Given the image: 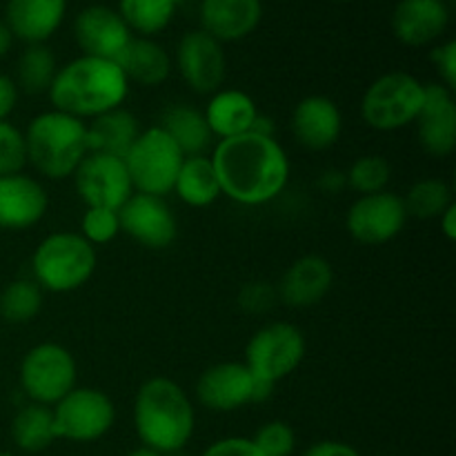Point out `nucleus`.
<instances>
[{"label":"nucleus","instance_id":"f257e3e1","mask_svg":"<svg viewBox=\"0 0 456 456\" xmlns=\"http://www.w3.org/2000/svg\"><path fill=\"white\" fill-rule=\"evenodd\" d=\"M209 159L221 194L245 208L270 203L289 181V159L281 142L256 129L218 141Z\"/></svg>","mask_w":456,"mask_h":456},{"label":"nucleus","instance_id":"f03ea898","mask_svg":"<svg viewBox=\"0 0 456 456\" xmlns=\"http://www.w3.org/2000/svg\"><path fill=\"white\" fill-rule=\"evenodd\" d=\"M47 94L56 111L78 120H92L123 105L129 94V80L114 61L78 56L65 67H58Z\"/></svg>","mask_w":456,"mask_h":456},{"label":"nucleus","instance_id":"7ed1b4c3","mask_svg":"<svg viewBox=\"0 0 456 456\" xmlns=\"http://www.w3.org/2000/svg\"><path fill=\"white\" fill-rule=\"evenodd\" d=\"M134 428L145 448L165 456L176 454L194 436V405L176 381L151 377L134 401Z\"/></svg>","mask_w":456,"mask_h":456},{"label":"nucleus","instance_id":"20e7f679","mask_svg":"<svg viewBox=\"0 0 456 456\" xmlns=\"http://www.w3.org/2000/svg\"><path fill=\"white\" fill-rule=\"evenodd\" d=\"M25 134L27 163L49 181L74 176L80 160L89 154L85 120L49 110L36 116Z\"/></svg>","mask_w":456,"mask_h":456},{"label":"nucleus","instance_id":"39448f33","mask_svg":"<svg viewBox=\"0 0 456 456\" xmlns=\"http://www.w3.org/2000/svg\"><path fill=\"white\" fill-rule=\"evenodd\" d=\"M96 261V248L78 232H53L34 249L31 274L43 292L67 294L92 279Z\"/></svg>","mask_w":456,"mask_h":456},{"label":"nucleus","instance_id":"423d86ee","mask_svg":"<svg viewBox=\"0 0 456 456\" xmlns=\"http://www.w3.org/2000/svg\"><path fill=\"white\" fill-rule=\"evenodd\" d=\"M426 101V85L408 71L379 76L361 98V118L377 132H396L417 120Z\"/></svg>","mask_w":456,"mask_h":456},{"label":"nucleus","instance_id":"0eeeda50","mask_svg":"<svg viewBox=\"0 0 456 456\" xmlns=\"http://www.w3.org/2000/svg\"><path fill=\"white\" fill-rule=\"evenodd\" d=\"M125 167L132 178L134 191L165 199L172 194L185 154L159 125L142 129L141 136L125 156Z\"/></svg>","mask_w":456,"mask_h":456},{"label":"nucleus","instance_id":"6e6552de","mask_svg":"<svg viewBox=\"0 0 456 456\" xmlns=\"http://www.w3.org/2000/svg\"><path fill=\"white\" fill-rule=\"evenodd\" d=\"M78 368L67 347L58 343H40L20 361L18 381L29 403L53 408L76 387Z\"/></svg>","mask_w":456,"mask_h":456},{"label":"nucleus","instance_id":"1a4fd4ad","mask_svg":"<svg viewBox=\"0 0 456 456\" xmlns=\"http://www.w3.org/2000/svg\"><path fill=\"white\" fill-rule=\"evenodd\" d=\"M307 343L301 330L294 323L276 321L263 325L252 334L245 347V361L249 372L261 381L276 386L279 381L297 372L305 359Z\"/></svg>","mask_w":456,"mask_h":456},{"label":"nucleus","instance_id":"9d476101","mask_svg":"<svg viewBox=\"0 0 456 456\" xmlns=\"http://www.w3.org/2000/svg\"><path fill=\"white\" fill-rule=\"evenodd\" d=\"M58 439L94 444L114 428V401L96 387H74L52 408Z\"/></svg>","mask_w":456,"mask_h":456},{"label":"nucleus","instance_id":"9b49d317","mask_svg":"<svg viewBox=\"0 0 456 456\" xmlns=\"http://www.w3.org/2000/svg\"><path fill=\"white\" fill-rule=\"evenodd\" d=\"M270 383L261 381L239 361H225L205 370L196 381L200 405L212 412H234L245 405L261 403L272 395Z\"/></svg>","mask_w":456,"mask_h":456},{"label":"nucleus","instance_id":"f8f14e48","mask_svg":"<svg viewBox=\"0 0 456 456\" xmlns=\"http://www.w3.org/2000/svg\"><path fill=\"white\" fill-rule=\"evenodd\" d=\"M76 191L87 208L120 209L134 194L132 178L123 159L89 151L74 172Z\"/></svg>","mask_w":456,"mask_h":456},{"label":"nucleus","instance_id":"ddd939ff","mask_svg":"<svg viewBox=\"0 0 456 456\" xmlns=\"http://www.w3.org/2000/svg\"><path fill=\"white\" fill-rule=\"evenodd\" d=\"M408 214L403 199L392 191L359 196L347 209L346 227L352 239L361 245H386L403 232Z\"/></svg>","mask_w":456,"mask_h":456},{"label":"nucleus","instance_id":"4468645a","mask_svg":"<svg viewBox=\"0 0 456 456\" xmlns=\"http://www.w3.org/2000/svg\"><path fill=\"white\" fill-rule=\"evenodd\" d=\"M176 67L187 87L196 94L212 96L223 89L227 76V56L223 43L203 29L187 31L176 47Z\"/></svg>","mask_w":456,"mask_h":456},{"label":"nucleus","instance_id":"2eb2a0df","mask_svg":"<svg viewBox=\"0 0 456 456\" xmlns=\"http://www.w3.org/2000/svg\"><path fill=\"white\" fill-rule=\"evenodd\" d=\"M120 232L147 249H165L176 240L178 225L172 208L160 196L134 191L118 209Z\"/></svg>","mask_w":456,"mask_h":456},{"label":"nucleus","instance_id":"dca6fc26","mask_svg":"<svg viewBox=\"0 0 456 456\" xmlns=\"http://www.w3.org/2000/svg\"><path fill=\"white\" fill-rule=\"evenodd\" d=\"M74 38L83 49V56L116 62L134 34L116 9L107 4H89L76 16Z\"/></svg>","mask_w":456,"mask_h":456},{"label":"nucleus","instance_id":"f3484780","mask_svg":"<svg viewBox=\"0 0 456 456\" xmlns=\"http://www.w3.org/2000/svg\"><path fill=\"white\" fill-rule=\"evenodd\" d=\"M414 125L423 151L435 159H448L456 150V101L452 89L441 83L426 85V101Z\"/></svg>","mask_w":456,"mask_h":456},{"label":"nucleus","instance_id":"a211bd4d","mask_svg":"<svg viewBox=\"0 0 456 456\" xmlns=\"http://www.w3.org/2000/svg\"><path fill=\"white\" fill-rule=\"evenodd\" d=\"M49 196L36 178L27 174L0 176V230L22 232L43 221Z\"/></svg>","mask_w":456,"mask_h":456},{"label":"nucleus","instance_id":"6ab92c4d","mask_svg":"<svg viewBox=\"0 0 456 456\" xmlns=\"http://www.w3.org/2000/svg\"><path fill=\"white\" fill-rule=\"evenodd\" d=\"M334 285L332 263L319 254H307L297 258L292 265L285 270L276 294L288 307L305 310L314 307L323 301Z\"/></svg>","mask_w":456,"mask_h":456},{"label":"nucleus","instance_id":"aec40b11","mask_svg":"<svg viewBox=\"0 0 456 456\" xmlns=\"http://www.w3.org/2000/svg\"><path fill=\"white\" fill-rule=\"evenodd\" d=\"M450 25L445 0H399L392 12V31L408 47L436 43Z\"/></svg>","mask_w":456,"mask_h":456},{"label":"nucleus","instance_id":"412c9836","mask_svg":"<svg viewBox=\"0 0 456 456\" xmlns=\"http://www.w3.org/2000/svg\"><path fill=\"white\" fill-rule=\"evenodd\" d=\"M292 134L305 150L323 151L337 145L343 132V116L328 96H305L292 111Z\"/></svg>","mask_w":456,"mask_h":456},{"label":"nucleus","instance_id":"4be33fe9","mask_svg":"<svg viewBox=\"0 0 456 456\" xmlns=\"http://www.w3.org/2000/svg\"><path fill=\"white\" fill-rule=\"evenodd\" d=\"M263 18L261 0H203L200 29L218 43H236L256 31Z\"/></svg>","mask_w":456,"mask_h":456},{"label":"nucleus","instance_id":"5701e85b","mask_svg":"<svg viewBox=\"0 0 456 456\" xmlns=\"http://www.w3.org/2000/svg\"><path fill=\"white\" fill-rule=\"evenodd\" d=\"M67 0H7L4 25L13 38L27 45H45L65 20Z\"/></svg>","mask_w":456,"mask_h":456},{"label":"nucleus","instance_id":"b1692460","mask_svg":"<svg viewBox=\"0 0 456 456\" xmlns=\"http://www.w3.org/2000/svg\"><path fill=\"white\" fill-rule=\"evenodd\" d=\"M214 138H234L252 132L258 114L256 102L240 89H218L212 94L208 110L203 111Z\"/></svg>","mask_w":456,"mask_h":456},{"label":"nucleus","instance_id":"393cba45","mask_svg":"<svg viewBox=\"0 0 456 456\" xmlns=\"http://www.w3.org/2000/svg\"><path fill=\"white\" fill-rule=\"evenodd\" d=\"M85 127H87V150L116 159H125L142 132L136 116L123 107L96 116L85 123Z\"/></svg>","mask_w":456,"mask_h":456},{"label":"nucleus","instance_id":"a878e982","mask_svg":"<svg viewBox=\"0 0 456 456\" xmlns=\"http://www.w3.org/2000/svg\"><path fill=\"white\" fill-rule=\"evenodd\" d=\"M116 65L123 69L129 83H138L142 87H159L172 74V56L167 49L154 38H141V36L129 40Z\"/></svg>","mask_w":456,"mask_h":456},{"label":"nucleus","instance_id":"bb28decb","mask_svg":"<svg viewBox=\"0 0 456 456\" xmlns=\"http://www.w3.org/2000/svg\"><path fill=\"white\" fill-rule=\"evenodd\" d=\"M172 191L190 208H208V205H212L218 196H223L212 159L208 154L187 156L183 160Z\"/></svg>","mask_w":456,"mask_h":456},{"label":"nucleus","instance_id":"cd10ccee","mask_svg":"<svg viewBox=\"0 0 456 456\" xmlns=\"http://www.w3.org/2000/svg\"><path fill=\"white\" fill-rule=\"evenodd\" d=\"M159 127L167 132V136L176 142L178 150L185 154V159L187 156L205 154L208 147L212 145L214 136L209 132L205 114L190 105L167 107L163 111V118H160Z\"/></svg>","mask_w":456,"mask_h":456},{"label":"nucleus","instance_id":"c85d7f7f","mask_svg":"<svg viewBox=\"0 0 456 456\" xmlns=\"http://www.w3.org/2000/svg\"><path fill=\"white\" fill-rule=\"evenodd\" d=\"M12 439L22 452L36 454L47 450L58 439L52 408L40 403L22 405L12 421Z\"/></svg>","mask_w":456,"mask_h":456},{"label":"nucleus","instance_id":"c756f323","mask_svg":"<svg viewBox=\"0 0 456 456\" xmlns=\"http://www.w3.org/2000/svg\"><path fill=\"white\" fill-rule=\"evenodd\" d=\"M56 56L47 45H27V49L16 62L13 83H16L18 92L40 96V94L49 92L53 78H56Z\"/></svg>","mask_w":456,"mask_h":456},{"label":"nucleus","instance_id":"7c9ffc66","mask_svg":"<svg viewBox=\"0 0 456 456\" xmlns=\"http://www.w3.org/2000/svg\"><path fill=\"white\" fill-rule=\"evenodd\" d=\"M178 3L181 0H120L116 12L120 13L132 34L151 38L167 29Z\"/></svg>","mask_w":456,"mask_h":456},{"label":"nucleus","instance_id":"2f4dec72","mask_svg":"<svg viewBox=\"0 0 456 456\" xmlns=\"http://www.w3.org/2000/svg\"><path fill=\"white\" fill-rule=\"evenodd\" d=\"M43 289L34 279H16L0 292V319L12 325L31 323L43 310Z\"/></svg>","mask_w":456,"mask_h":456},{"label":"nucleus","instance_id":"473e14b6","mask_svg":"<svg viewBox=\"0 0 456 456\" xmlns=\"http://www.w3.org/2000/svg\"><path fill=\"white\" fill-rule=\"evenodd\" d=\"M454 203L452 190L441 178H421L408 190L403 199V208L408 218H421V221H435L450 205Z\"/></svg>","mask_w":456,"mask_h":456},{"label":"nucleus","instance_id":"72a5a7b5","mask_svg":"<svg viewBox=\"0 0 456 456\" xmlns=\"http://www.w3.org/2000/svg\"><path fill=\"white\" fill-rule=\"evenodd\" d=\"M390 176V163H387L383 156L368 154L359 156V159L350 165V169H347L346 174V185H350L352 190L359 191L361 196L379 194V191H386Z\"/></svg>","mask_w":456,"mask_h":456},{"label":"nucleus","instance_id":"f704fd0d","mask_svg":"<svg viewBox=\"0 0 456 456\" xmlns=\"http://www.w3.org/2000/svg\"><path fill=\"white\" fill-rule=\"evenodd\" d=\"M80 236L87 243L96 245L111 243L116 236L120 234V223H118V209H107V208H87L80 221Z\"/></svg>","mask_w":456,"mask_h":456},{"label":"nucleus","instance_id":"c9c22d12","mask_svg":"<svg viewBox=\"0 0 456 456\" xmlns=\"http://www.w3.org/2000/svg\"><path fill=\"white\" fill-rule=\"evenodd\" d=\"M27 165L25 134L9 120H0V176L20 174Z\"/></svg>","mask_w":456,"mask_h":456},{"label":"nucleus","instance_id":"e433bc0d","mask_svg":"<svg viewBox=\"0 0 456 456\" xmlns=\"http://www.w3.org/2000/svg\"><path fill=\"white\" fill-rule=\"evenodd\" d=\"M263 456H292L297 450V432L285 421H270L252 436Z\"/></svg>","mask_w":456,"mask_h":456},{"label":"nucleus","instance_id":"4c0bfd02","mask_svg":"<svg viewBox=\"0 0 456 456\" xmlns=\"http://www.w3.org/2000/svg\"><path fill=\"white\" fill-rule=\"evenodd\" d=\"M279 294L272 285L267 283H249L240 289L239 305L249 314H265L272 305L276 303Z\"/></svg>","mask_w":456,"mask_h":456},{"label":"nucleus","instance_id":"58836bf2","mask_svg":"<svg viewBox=\"0 0 456 456\" xmlns=\"http://www.w3.org/2000/svg\"><path fill=\"white\" fill-rule=\"evenodd\" d=\"M432 65H435L436 74H439L441 85L448 89H456V43L454 40H445V43L436 45L432 49Z\"/></svg>","mask_w":456,"mask_h":456},{"label":"nucleus","instance_id":"ea45409f","mask_svg":"<svg viewBox=\"0 0 456 456\" xmlns=\"http://www.w3.org/2000/svg\"><path fill=\"white\" fill-rule=\"evenodd\" d=\"M200 456H263L261 450L254 445L252 439L245 436H225V439L214 441L209 448L203 450Z\"/></svg>","mask_w":456,"mask_h":456},{"label":"nucleus","instance_id":"a19ab883","mask_svg":"<svg viewBox=\"0 0 456 456\" xmlns=\"http://www.w3.org/2000/svg\"><path fill=\"white\" fill-rule=\"evenodd\" d=\"M18 87L12 76L0 74V120H9L12 111L16 110Z\"/></svg>","mask_w":456,"mask_h":456},{"label":"nucleus","instance_id":"79ce46f5","mask_svg":"<svg viewBox=\"0 0 456 456\" xmlns=\"http://www.w3.org/2000/svg\"><path fill=\"white\" fill-rule=\"evenodd\" d=\"M303 456H361V452L343 441H319V444L310 445Z\"/></svg>","mask_w":456,"mask_h":456},{"label":"nucleus","instance_id":"37998d69","mask_svg":"<svg viewBox=\"0 0 456 456\" xmlns=\"http://www.w3.org/2000/svg\"><path fill=\"white\" fill-rule=\"evenodd\" d=\"M436 221H439V227L441 232H444L445 239L454 240L456 239V203L450 205V208L436 218Z\"/></svg>","mask_w":456,"mask_h":456},{"label":"nucleus","instance_id":"c03bdc74","mask_svg":"<svg viewBox=\"0 0 456 456\" xmlns=\"http://www.w3.org/2000/svg\"><path fill=\"white\" fill-rule=\"evenodd\" d=\"M12 45H13L12 31H9L7 25H4V20H0V58L7 56Z\"/></svg>","mask_w":456,"mask_h":456},{"label":"nucleus","instance_id":"a18cd8bd","mask_svg":"<svg viewBox=\"0 0 456 456\" xmlns=\"http://www.w3.org/2000/svg\"><path fill=\"white\" fill-rule=\"evenodd\" d=\"M127 456H165V454L154 452V450H150V448H145V445H141V448L132 450V452H129Z\"/></svg>","mask_w":456,"mask_h":456},{"label":"nucleus","instance_id":"49530a36","mask_svg":"<svg viewBox=\"0 0 456 456\" xmlns=\"http://www.w3.org/2000/svg\"><path fill=\"white\" fill-rule=\"evenodd\" d=\"M0 456H16V454H12V452H0Z\"/></svg>","mask_w":456,"mask_h":456}]
</instances>
